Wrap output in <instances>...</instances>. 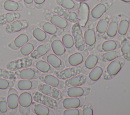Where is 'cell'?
<instances>
[{
  "instance_id": "cell-23",
  "label": "cell",
  "mask_w": 130,
  "mask_h": 115,
  "mask_svg": "<svg viewBox=\"0 0 130 115\" xmlns=\"http://www.w3.org/2000/svg\"><path fill=\"white\" fill-rule=\"evenodd\" d=\"M61 41L69 54H72L75 52V46L73 36L70 31L66 32L61 37Z\"/></svg>"
},
{
  "instance_id": "cell-49",
  "label": "cell",
  "mask_w": 130,
  "mask_h": 115,
  "mask_svg": "<svg viewBox=\"0 0 130 115\" xmlns=\"http://www.w3.org/2000/svg\"><path fill=\"white\" fill-rule=\"evenodd\" d=\"M83 88H84V91L83 96H86L89 94V93L90 92V88L86 87H83Z\"/></svg>"
},
{
  "instance_id": "cell-37",
  "label": "cell",
  "mask_w": 130,
  "mask_h": 115,
  "mask_svg": "<svg viewBox=\"0 0 130 115\" xmlns=\"http://www.w3.org/2000/svg\"><path fill=\"white\" fill-rule=\"evenodd\" d=\"M35 48L32 44L28 42L20 48L19 52L21 56H27L32 53Z\"/></svg>"
},
{
  "instance_id": "cell-10",
  "label": "cell",
  "mask_w": 130,
  "mask_h": 115,
  "mask_svg": "<svg viewBox=\"0 0 130 115\" xmlns=\"http://www.w3.org/2000/svg\"><path fill=\"white\" fill-rule=\"evenodd\" d=\"M79 6L77 10L78 23L81 27L84 28L89 21V7L85 2H79Z\"/></svg>"
},
{
  "instance_id": "cell-14",
  "label": "cell",
  "mask_w": 130,
  "mask_h": 115,
  "mask_svg": "<svg viewBox=\"0 0 130 115\" xmlns=\"http://www.w3.org/2000/svg\"><path fill=\"white\" fill-rule=\"evenodd\" d=\"M120 48V42L117 40H108L98 44L95 48L100 53H104L115 50H118Z\"/></svg>"
},
{
  "instance_id": "cell-35",
  "label": "cell",
  "mask_w": 130,
  "mask_h": 115,
  "mask_svg": "<svg viewBox=\"0 0 130 115\" xmlns=\"http://www.w3.org/2000/svg\"><path fill=\"white\" fill-rule=\"evenodd\" d=\"M42 28L46 33L50 35H54L56 34L58 30L61 29L48 22H44Z\"/></svg>"
},
{
  "instance_id": "cell-13",
  "label": "cell",
  "mask_w": 130,
  "mask_h": 115,
  "mask_svg": "<svg viewBox=\"0 0 130 115\" xmlns=\"http://www.w3.org/2000/svg\"><path fill=\"white\" fill-rule=\"evenodd\" d=\"M120 20L119 22L117 33L116 35L117 40L121 41L125 38L126 34L130 23L129 18L124 14H119Z\"/></svg>"
},
{
  "instance_id": "cell-25",
  "label": "cell",
  "mask_w": 130,
  "mask_h": 115,
  "mask_svg": "<svg viewBox=\"0 0 130 115\" xmlns=\"http://www.w3.org/2000/svg\"><path fill=\"white\" fill-rule=\"evenodd\" d=\"M122 56L120 51L115 50L104 53H101L99 55V60L104 63L110 62L112 60Z\"/></svg>"
},
{
  "instance_id": "cell-43",
  "label": "cell",
  "mask_w": 130,
  "mask_h": 115,
  "mask_svg": "<svg viewBox=\"0 0 130 115\" xmlns=\"http://www.w3.org/2000/svg\"><path fill=\"white\" fill-rule=\"evenodd\" d=\"M8 105L6 99L3 97V99L0 98V112L5 113L8 111Z\"/></svg>"
},
{
  "instance_id": "cell-11",
  "label": "cell",
  "mask_w": 130,
  "mask_h": 115,
  "mask_svg": "<svg viewBox=\"0 0 130 115\" xmlns=\"http://www.w3.org/2000/svg\"><path fill=\"white\" fill-rule=\"evenodd\" d=\"M53 73L59 79L66 80L73 76L81 73V67L80 65L68 67L61 70H55Z\"/></svg>"
},
{
  "instance_id": "cell-46",
  "label": "cell",
  "mask_w": 130,
  "mask_h": 115,
  "mask_svg": "<svg viewBox=\"0 0 130 115\" xmlns=\"http://www.w3.org/2000/svg\"><path fill=\"white\" fill-rule=\"evenodd\" d=\"M5 19L8 23L12 22L14 20V16L11 13H8L5 15Z\"/></svg>"
},
{
  "instance_id": "cell-4",
  "label": "cell",
  "mask_w": 130,
  "mask_h": 115,
  "mask_svg": "<svg viewBox=\"0 0 130 115\" xmlns=\"http://www.w3.org/2000/svg\"><path fill=\"white\" fill-rule=\"evenodd\" d=\"M89 51L87 49H84L82 51L74 52L71 54L70 55L68 56L64 60L66 66L72 67L79 66L82 64L85 59L89 55Z\"/></svg>"
},
{
  "instance_id": "cell-30",
  "label": "cell",
  "mask_w": 130,
  "mask_h": 115,
  "mask_svg": "<svg viewBox=\"0 0 130 115\" xmlns=\"http://www.w3.org/2000/svg\"><path fill=\"white\" fill-rule=\"evenodd\" d=\"M56 3L62 8L73 11L78 10L79 3L74 0H56Z\"/></svg>"
},
{
  "instance_id": "cell-41",
  "label": "cell",
  "mask_w": 130,
  "mask_h": 115,
  "mask_svg": "<svg viewBox=\"0 0 130 115\" xmlns=\"http://www.w3.org/2000/svg\"><path fill=\"white\" fill-rule=\"evenodd\" d=\"M63 115H80L82 114V110L78 108L65 109L63 112Z\"/></svg>"
},
{
  "instance_id": "cell-8",
  "label": "cell",
  "mask_w": 130,
  "mask_h": 115,
  "mask_svg": "<svg viewBox=\"0 0 130 115\" xmlns=\"http://www.w3.org/2000/svg\"><path fill=\"white\" fill-rule=\"evenodd\" d=\"M110 18V16L108 14L105 13L98 20L99 21L95 27V36L97 40H100L103 39V36L107 30Z\"/></svg>"
},
{
  "instance_id": "cell-31",
  "label": "cell",
  "mask_w": 130,
  "mask_h": 115,
  "mask_svg": "<svg viewBox=\"0 0 130 115\" xmlns=\"http://www.w3.org/2000/svg\"><path fill=\"white\" fill-rule=\"evenodd\" d=\"M32 102V98L30 92H23L19 96V104L24 107L30 106Z\"/></svg>"
},
{
  "instance_id": "cell-21",
  "label": "cell",
  "mask_w": 130,
  "mask_h": 115,
  "mask_svg": "<svg viewBox=\"0 0 130 115\" xmlns=\"http://www.w3.org/2000/svg\"><path fill=\"white\" fill-rule=\"evenodd\" d=\"M50 21L51 23L62 30L70 29L72 25V23L56 14H53L51 16Z\"/></svg>"
},
{
  "instance_id": "cell-12",
  "label": "cell",
  "mask_w": 130,
  "mask_h": 115,
  "mask_svg": "<svg viewBox=\"0 0 130 115\" xmlns=\"http://www.w3.org/2000/svg\"><path fill=\"white\" fill-rule=\"evenodd\" d=\"M40 80L43 83L50 85L58 89L64 88V82L63 80L59 79L56 76L50 73H42L39 76Z\"/></svg>"
},
{
  "instance_id": "cell-19",
  "label": "cell",
  "mask_w": 130,
  "mask_h": 115,
  "mask_svg": "<svg viewBox=\"0 0 130 115\" xmlns=\"http://www.w3.org/2000/svg\"><path fill=\"white\" fill-rule=\"evenodd\" d=\"M105 68L104 62L98 61L97 64L89 72L87 80L96 82L102 76Z\"/></svg>"
},
{
  "instance_id": "cell-39",
  "label": "cell",
  "mask_w": 130,
  "mask_h": 115,
  "mask_svg": "<svg viewBox=\"0 0 130 115\" xmlns=\"http://www.w3.org/2000/svg\"><path fill=\"white\" fill-rule=\"evenodd\" d=\"M4 8L9 11H16L19 8V4L12 0H6L4 3Z\"/></svg>"
},
{
  "instance_id": "cell-58",
  "label": "cell",
  "mask_w": 130,
  "mask_h": 115,
  "mask_svg": "<svg viewBox=\"0 0 130 115\" xmlns=\"http://www.w3.org/2000/svg\"><path fill=\"white\" fill-rule=\"evenodd\" d=\"M44 4V3L42 4H35V6L38 9H40V8H42L43 7Z\"/></svg>"
},
{
  "instance_id": "cell-17",
  "label": "cell",
  "mask_w": 130,
  "mask_h": 115,
  "mask_svg": "<svg viewBox=\"0 0 130 115\" xmlns=\"http://www.w3.org/2000/svg\"><path fill=\"white\" fill-rule=\"evenodd\" d=\"M15 74L18 79L31 80L39 78L41 73L37 68H26L16 71Z\"/></svg>"
},
{
  "instance_id": "cell-48",
  "label": "cell",
  "mask_w": 130,
  "mask_h": 115,
  "mask_svg": "<svg viewBox=\"0 0 130 115\" xmlns=\"http://www.w3.org/2000/svg\"><path fill=\"white\" fill-rule=\"evenodd\" d=\"M32 82V88H31V90L35 89L36 88H37L38 86V82L36 80H31Z\"/></svg>"
},
{
  "instance_id": "cell-33",
  "label": "cell",
  "mask_w": 130,
  "mask_h": 115,
  "mask_svg": "<svg viewBox=\"0 0 130 115\" xmlns=\"http://www.w3.org/2000/svg\"><path fill=\"white\" fill-rule=\"evenodd\" d=\"M33 112L38 115H49L50 108L42 104H35L31 107Z\"/></svg>"
},
{
  "instance_id": "cell-63",
  "label": "cell",
  "mask_w": 130,
  "mask_h": 115,
  "mask_svg": "<svg viewBox=\"0 0 130 115\" xmlns=\"http://www.w3.org/2000/svg\"><path fill=\"white\" fill-rule=\"evenodd\" d=\"M109 1H113V0H109Z\"/></svg>"
},
{
  "instance_id": "cell-26",
  "label": "cell",
  "mask_w": 130,
  "mask_h": 115,
  "mask_svg": "<svg viewBox=\"0 0 130 115\" xmlns=\"http://www.w3.org/2000/svg\"><path fill=\"white\" fill-rule=\"evenodd\" d=\"M51 48V45L49 43L41 44L34 50L30 54V57L33 59H38L47 54Z\"/></svg>"
},
{
  "instance_id": "cell-18",
  "label": "cell",
  "mask_w": 130,
  "mask_h": 115,
  "mask_svg": "<svg viewBox=\"0 0 130 115\" xmlns=\"http://www.w3.org/2000/svg\"><path fill=\"white\" fill-rule=\"evenodd\" d=\"M99 58L96 55L89 54L81 67V73L87 75L90 71L97 64Z\"/></svg>"
},
{
  "instance_id": "cell-2",
  "label": "cell",
  "mask_w": 130,
  "mask_h": 115,
  "mask_svg": "<svg viewBox=\"0 0 130 115\" xmlns=\"http://www.w3.org/2000/svg\"><path fill=\"white\" fill-rule=\"evenodd\" d=\"M95 25L94 22L88 21L84 28V40L86 49L91 51L95 48L96 36L95 32Z\"/></svg>"
},
{
  "instance_id": "cell-47",
  "label": "cell",
  "mask_w": 130,
  "mask_h": 115,
  "mask_svg": "<svg viewBox=\"0 0 130 115\" xmlns=\"http://www.w3.org/2000/svg\"><path fill=\"white\" fill-rule=\"evenodd\" d=\"M8 112H9V114H10V115H14V114H16V112H17V107L15 108H13V109L8 108Z\"/></svg>"
},
{
  "instance_id": "cell-36",
  "label": "cell",
  "mask_w": 130,
  "mask_h": 115,
  "mask_svg": "<svg viewBox=\"0 0 130 115\" xmlns=\"http://www.w3.org/2000/svg\"><path fill=\"white\" fill-rule=\"evenodd\" d=\"M29 38L27 34L25 33H21L18 35L13 41L14 45L18 48H20L25 44L28 42Z\"/></svg>"
},
{
  "instance_id": "cell-60",
  "label": "cell",
  "mask_w": 130,
  "mask_h": 115,
  "mask_svg": "<svg viewBox=\"0 0 130 115\" xmlns=\"http://www.w3.org/2000/svg\"><path fill=\"white\" fill-rule=\"evenodd\" d=\"M74 1H75V2H77L78 3H79V2H85L86 1H88L90 0H74Z\"/></svg>"
},
{
  "instance_id": "cell-1",
  "label": "cell",
  "mask_w": 130,
  "mask_h": 115,
  "mask_svg": "<svg viewBox=\"0 0 130 115\" xmlns=\"http://www.w3.org/2000/svg\"><path fill=\"white\" fill-rule=\"evenodd\" d=\"M125 63V59L122 56L110 61L103 71V79L105 80L113 79L120 72Z\"/></svg>"
},
{
  "instance_id": "cell-62",
  "label": "cell",
  "mask_w": 130,
  "mask_h": 115,
  "mask_svg": "<svg viewBox=\"0 0 130 115\" xmlns=\"http://www.w3.org/2000/svg\"><path fill=\"white\" fill-rule=\"evenodd\" d=\"M97 1H102V0H97Z\"/></svg>"
},
{
  "instance_id": "cell-57",
  "label": "cell",
  "mask_w": 130,
  "mask_h": 115,
  "mask_svg": "<svg viewBox=\"0 0 130 115\" xmlns=\"http://www.w3.org/2000/svg\"><path fill=\"white\" fill-rule=\"evenodd\" d=\"M24 2L26 4H31L33 3L34 0H23Z\"/></svg>"
},
{
  "instance_id": "cell-3",
  "label": "cell",
  "mask_w": 130,
  "mask_h": 115,
  "mask_svg": "<svg viewBox=\"0 0 130 115\" xmlns=\"http://www.w3.org/2000/svg\"><path fill=\"white\" fill-rule=\"evenodd\" d=\"M71 32L73 36L76 49L82 51L85 49L84 35L82 28L78 22L73 23L71 28Z\"/></svg>"
},
{
  "instance_id": "cell-29",
  "label": "cell",
  "mask_w": 130,
  "mask_h": 115,
  "mask_svg": "<svg viewBox=\"0 0 130 115\" xmlns=\"http://www.w3.org/2000/svg\"><path fill=\"white\" fill-rule=\"evenodd\" d=\"M120 52L122 56L127 61H130V43L129 40L124 38L120 42Z\"/></svg>"
},
{
  "instance_id": "cell-6",
  "label": "cell",
  "mask_w": 130,
  "mask_h": 115,
  "mask_svg": "<svg viewBox=\"0 0 130 115\" xmlns=\"http://www.w3.org/2000/svg\"><path fill=\"white\" fill-rule=\"evenodd\" d=\"M111 6V3L110 2L98 4L90 12L89 21L94 22L98 20L106 12Z\"/></svg>"
},
{
  "instance_id": "cell-15",
  "label": "cell",
  "mask_w": 130,
  "mask_h": 115,
  "mask_svg": "<svg viewBox=\"0 0 130 115\" xmlns=\"http://www.w3.org/2000/svg\"><path fill=\"white\" fill-rule=\"evenodd\" d=\"M53 11L55 14L60 16L72 23L78 22V15L75 11L64 9L60 6L55 7Z\"/></svg>"
},
{
  "instance_id": "cell-20",
  "label": "cell",
  "mask_w": 130,
  "mask_h": 115,
  "mask_svg": "<svg viewBox=\"0 0 130 115\" xmlns=\"http://www.w3.org/2000/svg\"><path fill=\"white\" fill-rule=\"evenodd\" d=\"M86 80L87 75L82 73H80L66 80L64 88L81 86L86 83Z\"/></svg>"
},
{
  "instance_id": "cell-61",
  "label": "cell",
  "mask_w": 130,
  "mask_h": 115,
  "mask_svg": "<svg viewBox=\"0 0 130 115\" xmlns=\"http://www.w3.org/2000/svg\"><path fill=\"white\" fill-rule=\"evenodd\" d=\"M120 1H122L123 2H124V3H126L130 5V0H120Z\"/></svg>"
},
{
  "instance_id": "cell-38",
  "label": "cell",
  "mask_w": 130,
  "mask_h": 115,
  "mask_svg": "<svg viewBox=\"0 0 130 115\" xmlns=\"http://www.w3.org/2000/svg\"><path fill=\"white\" fill-rule=\"evenodd\" d=\"M17 88L21 91L31 90L32 82L29 80L21 79L17 83Z\"/></svg>"
},
{
  "instance_id": "cell-51",
  "label": "cell",
  "mask_w": 130,
  "mask_h": 115,
  "mask_svg": "<svg viewBox=\"0 0 130 115\" xmlns=\"http://www.w3.org/2000/svg\"><path fill=\"white\" fill-rule=\"evenodd\" d=\"M10 93H16L18 95V92L17 91V90L16 89H15V88H10L9 91H8V95L10 94Z\"/></svg>"
},
{
  "instance_id": "cell-52",
  "label": "cell",
  "mask_w": 130,
  "mask_h": 115,
  "mask_svg": "<svg viewBox=\"0 0 130 115\" xmlns=\"http://www.w3.org/2000/svg\"><path fill=\"white\" fill-rule=\"evenodd\" d=\"M125 37L126 39H127L128 40H130V23H129V27H128V30H127V31Z\"/></svg>"
},
{
  "instance_id": "cell-24",
  "label": "cell",
  "mask_w": 130,
  "mask_h": 115,
  "mask_svg": "<svg viewBox=\"0 0 130 115\" xmlns=\"http://www.w3.org/2000/svg\"><path fill=\"white\" fill-rule=\"evenodd\" d=\"M62 91V96L66 97H79L83 96L84 91L83 87L80 86L64 88Z\"/></svg>"
},
{
  "instance_id": "cell-42",
  "label": "cell",
  "mask_w": 130,
  "mask_h": 115,
  "mask_svg": "<svg viewBox=\"0 0 130 115\" xmlns=\"http://www.w3.org/2000/svg\"><path fill=\"white\" fill-rule=\"evenodd\" d=\"M22 28V24L19 20H16L11 24V29L12 32H18Z\"/></svg>"
},
{
  "instance_id": "cell-28",
  "label": "cell",
  "mask_w": 130,
  "mask_h": 115,
  "mask_svg": "<svg viewBox=\"0 0 130 115\" xmlns=\"http://www.w3.org/2000/svg\"><path fill=\"white\" fill-rule=\"evenodd\" d=\"M62 106L65 109L79 108L80 106L79 97H66L62 101Z\"/></svg>"
},
{
  "instance_id": "cell-59",
  "label": "cell",
  "mask_w": 130,
  "mask_h": 115,
  "mask_svg": "<svg viewBox=\"0 0 130 115\" xmlns=\"http://www.w3.org/2000/svg\"><path fill=\"white\" fill-rule=\"evenodd\" d=\"M54 114H55V112L52 109H50L49 115H54Z\"/></svg>"
},
{
  "instance_id": "cell-9",
  "label": "cell",
  "mask_w": 130,
  "mask_h": 115,
  "mask_svg": "<svg viewBox=\"0 0 130 115\" xmlns=\"http://www.w3.org/2000/svg\"><path fill=\"white\" fill-rule=\"evenodd\" d=\"M37 88L41 93L49 96L56 100H60L63 97L62 92L59 90V89L45 83L39 84Z\"/></svg>"
},
{
  "instance_id": "cell-32",
  "label": "cell",
  "mask_w": 130,
  "mask_h": 115,
  "mask_svg": "<svg viewBox=\"0 0 130 115\" xmlns=\"http://www.w3.org/2000/svg\"><path fill=\"white\" fill-rule=\"evenodd\" d=\"M32 35L38 41L41 42H47L49 40V36L43 30L36 27L32 31Z\"/></svg>"
},
{
  "instance_id": "cell-40",
  "label": "cell",
  "mask_w": 130,
  "mask_h": 115,
  "mask_svg": "<svg viewBox=\"0 0 130 115\" xmlns=\"http://www.w3.org/2000/svg\"><path fill=\"white\" fill-rule=\"evenodd\" d=\"M82 110V115H92L93 114V106L90 102H86L83 104Z\"/></svg>"
},
{
  "instance_id": "cell-64",
  "label": "cell",
  "mask_w": 130,
  "mask_h": 115,
  "mask_svg": "<svg viewBox=\"0 0 130 115\" xmlns=\"http://www.w3.org/2000/svg\"><path fill=\"white\" fill-rule=\"evenodd\" d=\"M129 43H130V41H129Z\"/></svg>"
},
{
  "instance_id": "cell-56",
  "label": "cell",
  "mask_w": 130,
  "mask_h": 115,
  "mask_svg": "<svg viewBox=\"0 0 130 115\" xmlns=\"http://www.w3.org/2000/svg\"><path fill=\"white\" fill-rule=\"evenodd\" d=\"M11 44H12V46H10L9 47L11 48V49H14V50H17V49H18L15 45H14V43H13V41H12L11 43H10Z\"/></svg>"
},
{
  "instance_id": "cell-27",
  "label": "cell",
  "mask_w": 130,
  "mask_h": 115,
  "mask_svg": "<svg viewBox=\"0 0 130 115\" xmlns=\"http://www.w3.org/2000/svg\"><path fill=\"white\" fill-rule=\"evenodd\" d=\"M35 67L40 72L45 73H53L54 68L47 61L43 60H38L35 63Z\"/></svg>"
},
{
  "instance_id": "cell-16",
  "label": "cell",
  "mask_w": 130,
  "mask_h": 115,
  "mask_svg": "<svg viewBox=\"0 0 130 115\" xmlns=\"http://www.w3.org/2000/svg\"><path fill=\"white\" fill-rule=\"evenodd\" d=\"M42 59L46 60L56 70H61L66 67L64 62L55 54H46L42 56Z\"/></svg>"
},
{
  "instance_id": "cell-55",
  "label": "cell",
  "mask_w": 130,
  "mask_h": 115,
  "mask_svg": "<svg viewBox=\"0 0 130 115\" xmlns=\"http://www.w3.org/2000/svg\"><path fill=\"white\" fill-rule=\"evenodd\" d=\"M86 83L88 85H93V84H94L96 83V82H94V81H90V80H87Z\"/></svg>"
},
{
  "instance_id": "cell-5",
  "label": "cell",
  "mask_w": 130,
  "mask_h": 115,
  "mask_svg": "<svg viewBox=\"0 0 130 115\" xmlns=\"http://www.w3.org/2000/svg\"><path fill=\"white\" fill-rule=\"evenodd\" d=\"M50 43L54 54L62 60H65L68 57V52L60 38L54 34L50 39Z\"/></svg>"
},
{
  "instance_id": "cell-45",
  "label": "cell",
  "mask_w": 130,
  "mask_h": 115,
  "mask_svg": "<svg viewBox=\"0 0 130 115\" xmlns=\"http://www.w3.org/2000/svg\"><path fill=\"white\" fill-rule=\"evenodd\" d=\"M19 112L22 114H29L30 112V106L28 107H24L20 106H18Z\"/></svg>"
},
{
  "instance_id": "cell-44",
  "label": "cell",
  "mask_w": 130,
  "mask_h": 115,
  "mask_svg": "<svg viewBox=\"0 0 130 115\" xmlns=\"http://www.w3.org/2000/svg\"><path fill=\"white\" fill-rule=\"evenodd\" d=\"M10 81L5 79L0 78V89L5 90L7 89L10 86Z\"/></svg>"
},
{
  "instance_id": "cell-22",
  "label": "cell",
  "mask_w": 130,
  "mask_h": 115,
  "mask_svg": "<svg viewBox=\"0 0 130 115\" xmlns=\"http://www.w3.org/2000/svg\"><path fill=\"white\" fill-rule=\"evenodd\" d=\"M36 92L37 94L36 96H37V98H35L36 101L40 102L41 104H44L52 109H56L57 108V103L55 99L46 95L40 94L38 92Z\"/></svg>"
},
{
  "instance_id": "cell-54",
  "label": "cell",
  "mask_w": 130,
  "mask_h": 115,
  "mask_svg": "<svg viewBox=\"0 0 130 115\" xmlns=\"http://www.w3.org/2000/svg\"><path fill=\"white\" fill-rule=\"evenodd\" d=\"M29 42L32 44V45H34V46L35 48H36V47H37V41H36L35 40L32 39V40H31Z\"/></svg>"
},
{
  "instance_id": "cell-53",
  "label": "cell",
  "mask_w": 130,
  "mask_h": 115,
  "mask_svg": "<svg viewBox=\"0 0 130 115\" xmlns=\"http://www.w3.org/2000/svg\"><path fill=\"white\" fill-rule=\"evenodd\" d=\"M34 1L36 4H42L44 3L45 0H34Z\"/></svg>"
},
{
  "instance_id": "cell-50",
  "label": "cell",
  "mask_w": 130,
  "mask_h": 115,
  "mask_svg": "<svg viewBox=\"0 0 130 115\" xmlns=\"http://www.w3.org/2000/svg\"><path fill=\"white\" fill-rule=\"evenodd\" d=\"M80 100V107H81L83 104H84L85 102V100H86V98L85 97V96H81V97H79Z\"/></svg>"
},
{
  "instance_id": "cell-7",
  "label": "cell",
  "mask_w": 130,
  "mask_h": 115,
  "mask_svg": "<svg viewBox=\"0 0 130 115\" xmlns=\"http://www.w3.org/2000/svg\"><path fill=\"white\" fill-rule=\"evenodd\" d=\"M120 17L118 15H115L110 18L107 30L103 36L105 40L113 39L116 35L118 30Z\"/></svg>"
},
{
  "instance_id": "cell-34",
  "label": "cell",
  "mask_w": 130,
  "mask_h": 115,
  "mask_svg": "<svg viewBox=\"0 0 130 115\" xmlns=\"http://www.w3.org/2000/svg\"><path fill=\"white\" fill-rule=\"evenodd\" d=\"M8 107L9 108H17L19 104V96L16 93H10L8 95L7 100Z\"/></svg>"
}]
</instances>
